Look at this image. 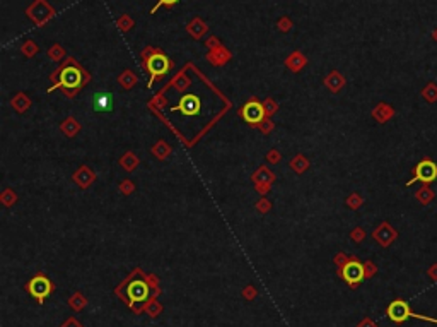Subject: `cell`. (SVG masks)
<instances>
[{
	"instance_id": "cell-4",
	"label": "cell",
	"mask_w": 437,
	"mask_h": 327,
	"mask_svg": "<svg viewBox=\"0 0 437 327\" xmlns=\"http://www.w3.org/2000/svg\"><path fill=\"white\" fill-rule=\"evenodd\" d=\"M52 289H53L52 281L43 274L35 276V278L28 283V291L31 293V296L35 298V300H38V303H43L45 298L52 293Z\"/></svg>"
},
{
	"instance_id": "cell-13",
	"label": "cell",
	"mask_w": 437,
	"mask_h": 327,
	"mask_svg": "<svg viewBox=\"0 0 437 327\" xmlns=\"http://www.w3.org/2000/svg\"><path fill=\"white\" fill-rule=\"evenodd\" d=\"M422 98L425 99L427 103H437V84L435 82H428L425 88L422 89Z\"/></svg>"
},
{
	"instance_id": "cell-11",
	"label": "cell",
	"mask_w": 437,
	"mask_h": 327,
	"mask_svg": "<svg viewBox=\"0 0 437 327\" xmlns=\"http://www.w3.org/2000/svg\"><path fill=\"white\" fill-rule=\"evenodd\" d=\"M396 237H398L396 230H394V228H391V226L388 225V223H382V225L379 226V228H377L376 231H374V238H376L377 242H379L382 247H388V245H391V243H393L394 240H396Z\"/></svg>"
},
{
	"instance_id": "cell-1",
	"label": "cell",
	"mask_w": 437,
	"mask_h": 327,
	"mask_svg": "<svg viewBox=\"0 0 437 327\" xmlns=\"http://www.w3.org/2000/svg\"><path fill=\"white\" fill-rule=\"evenodd\" d=\"M386 313H388L389 320L394 322V324H403V322H406L408 318H420V320L437 324V318H432V317H427V315H418V313L411 312L408 303H406L405 300H399V298L391 301V303L388 305V308H386Z\"/></svg>"
},
{
	"instance_id": "cell-18",
	"label": "cell",
	"mask_w": 437,
	"mask_h": 327,
	"mask_svg": "<svg viewBox=\"0 0 437 327\" xmlns=\"http://www.w3.org/2000/svg\"><path fill=\"white\" fill-rule=\"evenodd\" d=\"M434 38H435V40H437V31H435V35H434Z\"/></svg>"
},
{
	"instance_id": "cell-16",
	"label": "cell",
	"mask_w": 437,
	"mask_h": 327,
	"mask_svg": "<svg viewBox=\"0 0 437 327\" xmlns=\"http://www.w3.org/2000/svg\"><path fill=\"white\" fill-rule=\"evenodd\" d=\"M352 237L355 238V240H360V238H364V231H362V230H355V231H353V235H352Z\"/></svg>"
},
{
	"instance_id": "cell-7",
	"label": "cell",
	"mask_w": 437,
	"mask_h": 327,
	"mask_svg": "<svg viewBox=\"0 0 437 327\" xmlns=\"http://www.w3.org/2000/svg\"><path fill=\"white\" fill-rule=\"evenodd\" d=\"M81 82H82L81 70L76 69V67H67L60 72L57 86H62V88H65V89H76L81 86Z\"/></svg>"
},
{
	"instance_id": "cell-14",
	"label": "cell",
	"mask_w": 437,
	"mask_h": 327,
	"mask_svg": "<svg viewBox=\"0 0 437 327\" xmlns=\"http://www.w3.org/2000/svg\"><path fill=\"white\" fill-rule=\"evenodd\" d=\"M394 115V110L388 105H379L377 110H374V117H376L379 122H386L388 118H391Z\"/></svg>"
},
{
	"instance_id": "cell-9",
	"label": "cell",
	"mask_w": 437,
	"mask_h": 327,
	"mask_svg": "<svg viewBox=\"0 0 437 327\" xmlns=\"http://www.w3.org/2000/svg\"><path fill=\"white\" fill-rule=\"evenodd\" d=\"M241 113H243V118L246 120L248 123H260L265 117L263 106H261L258 101L246 103V105L243 106V110H241Z\"/></svg>"
},
{
	"instance_id": "cell-12",
	"label": "cell",
	"mask_w": 437,
	"mask_h": 327,
	"mask_svg": "<svg viewBox=\"0 0 437 327\" xmlns=\"http://www.w3.org/2000/svg\"><path fill=\"white\" fill-rule=\"evenodd\" d=\"M415 197H417V201L420 202V204L427 206V204H430V202L435 199V192L430 189V185H428V184H423L422 187L417 190Z\"/></svg>"
},
{
	"instance_id": "cell-5",
	"label": "cell",
	"mask_w": 437,
	"mask_h": 327,
	"mask_svg": "<svg viewBox=\"0 0 437 327\" xmlns=\"http://www.w3.org/2000/svg\"><path fill=\"white\" fill-rule=\"evenodd\" d=\"M169 67H171V64H169V60L166 55H162V53L152 55L147 62V69H149V74H151V79H149V84H147L149 88H152L154 81H156L157 77L168 74Z\"/></svg>"
},
{
	"instance_id": "cell-3",
	"label": "cell",
	"mask_w": 437,
	"mask_h": 327,
	"mask_svg": "<svg viewBox=\"0 0 437 327\" xmlns=\"http://www.w3.org/2000/svg\"><path fill=\"white\" fill-rule=\"evenodd\" d=\"M342 278L345 279V283H347L348 286L352 288L359 286L365 278V266L362 262H359L357 259L348 260L342 267Z\"/></svg>"
},
{
	"instance_id": "cell-6",
	"label": "cell",
	"mask_w": 437,
	"mask_h": 327,
	"mask_svg": "<svg viewBox=\"0 0 437 327\" xmlns=\"http://www.w3.org/2000/svg\"><path fill=\"white\" fill-rule=\"evenodd\" d=\"M200 108H202V103H200V98L195 96V94H185L178 106H174L173 110H180L185 117H197L200 115Z\"/></svg>"
},
{
	"instance_id": "cell-17",
	"label": "cell",
	"mask_w": 437,
	"mask_h": 327,
	"mask_svg": "<svg viewBox=\"0 0 437 327\" xmlns=\"http://www.w3.org/2000/svg\"><path fill=\"white\" fill-rule=\"evenodd\" d=\"M428 276H432V278H437V267L428 269Z\"/></svg>"
},
{
	"instance_id": "cell-8",
	"label": "cell",
	"mask_w": 437,
	"mask_h": 327,
	"mask_svg": "<svg viewBox=\"0 0 437 327\" xmlns=\"http://www.w3.org/2000/svg\"><path fill=\"white\" fill-rule=\"evenodd\" d=\"M93 108L98 113H108V111H113L115 108V98L111 93H106V91H101V93H96L93 98Z\"/></svg>"
},
{
	"instance_id": "cell-2",
	"label": "cell",
	"mask_w": 437,
	"mask_h": 327,
	"mask_svg": "<svg viewBox=\"0 0 437 327\" xmlns=\"http://www.w3.org/2000/svg\"><path fill=\"white\" fill-rule=\"evenodd\" d=\"M411 173H413V179L406 184L408 187L413 185L415 182H422V184L430 185L432 182L437 180V163L428 158H423L422 161H418L417 167L411 170Z\"/></svg>"
},
{
	"instance_id": "cell-10",
	"label": "cell",
	"mask_w": 437,
	"mask_h": 327,
	"mask_svg": "<svg viewBox=\"0 0 437 327\" xmlns=\"http://www.w3.org/2000/svg\"><path fill=\"white\" fill-rule=\"evenodd\" d=\"M127 296L130 301H144L145 298L149 296V286L147 283L144 281L137 279V281H132L127 288Z\"/></svg>"
},
{
	"instance_id": "cell-15",
	"label": "cell",
	"mask_w": 437,
	"mask_h": 327,
	"mask_svg": "<svg viewBox=\"0 0 437 327\" xmlns=\"http://www.w3.org/2000/svg\"><path fill=\"white\" fill-rule=\"evenodd\" d=\"M176 2H178V0H159V2H157V6L152 9V14H154V12H156L157 9H159L161 6H173V4H176Z\"/></svg>"
}]
</instances>
